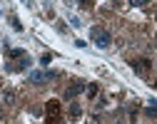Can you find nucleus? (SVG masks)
I'll use <instances>...</instances> for the list:
<instances>
[{
    "mask_svg": "<svg viewBox=\"0 0 157 124\" xmlns=\"http://www.w3.org/2000/svg\"><path fill=\"white\" fill-rule=\"evenodd\" d=\"M155 17H157V15H155Z\"/></svg>",
    "mask_w": 157,
    "mask_h": 124,
    "instance_id": "4468645a",
    "label": "nucleus"
},
{
    "mask_svg": "<svg viewBox=\"0 0 157 124\" xmlns=\"http://www.w3.org/2000/svg\"><path fill=\"white\" fill-rule=\"evenodd\" d=\"M132 70H135L137 75H147V72H150V60H135V62H132Z\"/></svg>",
    "mask_w": 157,
    "mask_h": 124,
    "instance_id": "423d86ee",
    "label": "nucleus"
},
{
    "mask_svg": "<svg viewBox=\"0 0 157 124\" xmlns=\"http://www.w3.org/2000/svg\"><path fill=\"white\" fill-rule=\"evenodd\" d=\"M30 67V55L25 52L23 57H17V60H10V65H8V72H23Z\"/></svg>",
    "mask_w": 157,
    "mask_h": 124,
    "instance_id": "7ed1b4c3",
    "label": "nucleus"
},
{
    "mask_svg": "<svg viewBox=\"0 0 157 124\" xmlns=\"http://www.w3.org/2000/svg\"><path fill=\"white\" fill-rule=\"evenodd\" d=\"M82 117V109H80V104H70V119L75 122V119H80Z\"/></svg>",
    "mask_w": 157,
    "mask_h": 124,
    "instance_id": "0eeeda50",
    "label": "nucleus"
},
{
    "mask_svg": "<svg viewBox=\"0 0 157 124\" xmlns=\"http://www.w3.org/2000/svg\"><path fill=\"white\" fill-rule=\"evenodd\" d=\"M145 112H147L150 117H157V102H155V99H150V102H147V107H145Z\"/></svg>",
    "mask_w": 157,
    "mask_h": 124,
    "instance_id": "6e6552de",
    "label": "nucleus"
},
{
    "mask_svg": "<svg viewBox=\"0 0 157 124\" xmlns=\"http://www.w3.org/2000/svg\"><path fill=\"white\" fill-rule=\"evenodd\" d=\"M63 119V107L57 99H50L45 104V124H60Z\"/></svg>",
    "mask_w": 157,
    "mask_h": 124,
    "instance_id": "f03ea898",
    "label": "nucleus"
},
{
    "mask_svg": "<svg viewBox=\"0 0 157 124\" xmlns=\"http://www.w3.org/2000/svg\"><path fill=\"white\" fill-rule=\"evenodd\" d=\"M3 97H5V102H8V104H13V99H15V94H13V92H5Z\"/></svg>",
    "mask_w": 157,
    "mask_h": 124,
    "instance_id": "f8f14e48",
    "label": "nucleus"
},
{
    "mask_svg": "<svg viewBox=\"0 0 157 124\" xmlns=\"http://www.w3.org/2000/svg\"><path fill=\"white\" fill-rule=\"evenodd\" d=\"M77 5L80 8H92V0H77Z\"/></svg>",
    "mask_w": 157,
    "mask_h": 124,
    "instance_id": "9b49d317",
    "label": "nucleus"
},
{
    "mask_svg": "<svg viewBox=\"0 0 157 124\" xmlns=\"http://www.w3.org/2000/svg\"><path fill=\"white\" fill-rule=\"evenodd\" d=\"M80 92H85V82H82V79H72L70 87L65 89V99H75Z\"/></svg>",
    "mask_w": 157,
    "mask_h": 124,
    "instance_id": "20e7f679",
    "label": "nucleus"
},
{
    "mask_svg": "<svg viewBox=\"0 0 157 124\" xmlns=\"http://www.w3.org/2000/svg\"><path fill=\"white\" fill-rule=\"evenodd\" d=\"M130 5L132 8H140V5H145V0H130Z\"/></svg>",
    "mask_w": 157,
    "mask_h": 124,
    "instance_id": "ddd939ff",
    "label": "nucleus"
},
{
    "mask_svg": "<svg viewBox=\"0 0 157 124\" xmlns=\"http://www.w3.org/2000/svg\"><path fill=\"white\" fill-rule=\"evenodd\" d=\"M85 92H87V97L92 99V97H97V85H85Z\"/></svg>",
    "mask_w": 157,
    "mask_h": 124,
    "instance_id": "1a4fd4ad",
    "label": "nucleus"
},
{
    "mask_svg": "<svg viewBox=\"0 0 157 124\" xmlns=\"http://www.w3.org/2000/svg\"><path fill=\"white\" fill-rule=\"evenodd\" d=\"M10 23H13V27H15L17 32H20V30H23V25H20V20H17V17H13V20H10Z\"/></svg>",
    "mask_w": 157,
    "mask_h": 124,
    "instance_id": "9d476101",
    "label": "nucleus"
},
{
    "mask_svg": "<svg viewBox=\"0 0 157 124\" xmlns=\"http://www.w3.org/2000/svg\"><path fill=\"white\" fill-rule=\"evenodd\" d=\"M90 37H92V45H97L100 50H107V47H110V42H112L110 32H107L105 27H100V25L90 27Z\"/></svg>",
    "mask_w": 157,
    "mask_h": 124,
    "instance_id": "f257e3e1",
    "label": "nucleus"
},
{
    "mask_svg": "<svg viewBox=\"0 0 157 124\" xmlns=\"http://www.w3.org/2000/svg\"><path fill=\"white\" fill-rule=\"evenodd\" d=\"M55 77H57L55 72H33V75H30V82H33V85H43V82L55 79Z\"/></svg>",
    "mask_w": 157,
    "mask_h": 124,
    "instance_id": "39448f33",
    "label": "nucleus"
}]
</instances>
